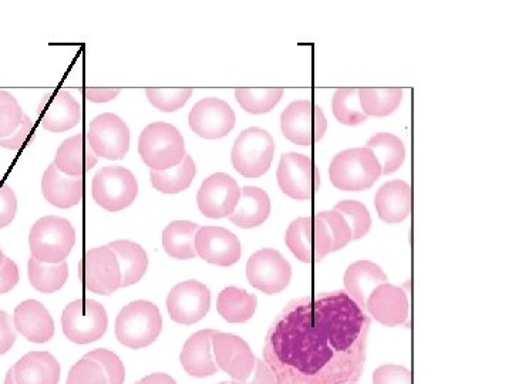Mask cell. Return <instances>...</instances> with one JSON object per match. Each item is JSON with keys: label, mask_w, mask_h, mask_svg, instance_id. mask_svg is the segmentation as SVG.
Here are the masks:
<instances>
[{"label": "cell", "mask_w": 512, "mask_h": 384, "mask_svg": "<svg viewBox=\"0 0 512 384\" xmlns=\"http://www.w3.org/2000/svg\"><path fill=\"white\" fill-rule=\"evenodd\" d=\"M370 316L343 291L292 301L272 323L264 360L276 384H349L363 375Z\"/></svg>", "instance_id": "cell-1"}, {"label": "cell", "mask_w": 512, "mask_h": 384, "mask_svg": "<svg viewBox=\"0 0 512 384\" xmlns=\"http://www.w3.org/2000/svg\"><path fill=\"white\" fill-rule=\"evenodd\" d=\"M285 241L299 261L319 264L330 252L339 251L352 241V229L339 212L322 211L293 221Z\"/></svg>", "instance_id": "cell-2"}, {"label": "cell", "mask_w": 512, "mask_h": 384, "mask_svg": "<svg viewBox=\"0 0 512 384\" xmlns=\"http://www.w3.org/2000/svg\"><path fill=\"white\" fill-rule=\"evenodd\" d=\"M382 175V165L369 148H349L333 157L329 167L332 184L342 191H365Z\"/></svg>", "instance_id": "cell-3"}, {"label": "cell", "mask_w": 512, "mask_h": 384, "mask_svg": "<svg viewBox=\"0 0 512 384\" xmlns=\"http://www.w3.org/2000/svg\"><path fill=\"white\" fill-rule=\"evenodd\" d=\"M163 330V316L154 303L136 301L124 306L116 320V338L130 349L153 345Z\"/></svg>", "instance_id": "cell-4"}, {"label": "cell", "mask_w": 512, "mask_h": 384, "mask_svg": "<svg viewBox=\"0 0 512 384\" xmlns=\"http://www.w3.org/2000/svg\"><path fill=\"white\" fill-rule=\"evenodd\" d=\"M138 153L151 170H170L184 160L183 134L168 123L148 124L138 138Z\"/></svg>", "instance_id": "cell-5"}, {"label": "cell", "mask_w": 512, "mask_h": 384, "mask_svg": "<svg viewBox=\"0 0 512 384\" xmlns=\"http://www.w3.org/2000/svg\"><path fill=\"white\" fill-rule=\"evenodd\" d=\"M76 244V231L66 218L47 215L30 229L29 245L33 258L43 264L66 261Z\"/></svg>", "instance_id": "cell-6"}, {"label": "cell", "mask_w": 512, "mask_h": 384, "mask_svg": "<svg viewBox=\"0 0 512 384\" xmlns=\"http://www.w3.org/2000/svg\"><path fill=\"white\" fill-rule=\"evenodd\" d=\"M275 141L264 128L251 127L242 131L234 147L231 160L235 170L247 178H259L271 167Z\"/></svg>", "instance_id": "cell-7"}, {"label": "cell", "mask_w": 512, "mask_h": 384, "mask_svg": "<svg viewBox=\"0 0 512 384\" xmlns=\"http://www.w3.org/2000/svg\"><path fill=\"white\" fill-rule=\"evenodd\" d=\"M62 326L70 342L89 345L103 338L109 328V316L101 303L79 299L64 308Z\"/></svg>", "instance_id": "cell-8"}, {"label": "cell", "mask_w": 512, "mask_h": 384, "mask_svg": "<svg viewBox=\"0 0 512 384\" xmlns=\"http://www.w3.org/2000/svg\"><path fill=\"white\" fill-rule=\"evenodd\" d=\"M281 128L284 136L296 146H313L325 136L328 120L315 103L298 100L282 113Z\"/></svg>", "instance_id": "cell-9"}, {"label": "cell", "mask_w": 512, "mask_h": 384, "mask_svg": "<svg viewBox=\"0 0 512 384\" xmlns=\"http://www.w3.org/2000/svg\"><path fill=\"white\" fill-rule=\"evenodd\" d=\"M138 194L136 177L127 168L104 167L93 178V198L103 210H126Z\"/></svg>", "instance_id": "cell-10"}, {"label": "cell", "mask_w": 512, "mask_h": 384, "mask_svg": "<svg viewBox=\"0 0 512 384\" xmlns=\"http://www.w3.org/2000/svg\"><path fill=\"white\" fill-rule=\"evenodd\" d=\"M279 187L282 192L293 200H312L320 187L318 167L312 158L298 153L282 154L278 173Z\"/></svg>", "instance_id": "cell-11"}, {"label": "cell", "mask_w": 512, "mask_h": 384, "mask_svg": "<svg viewBox=\"0 0 512 384\" xmlns=\"http://www.w3.org/2000/svg\"><path fill=\"white\" fill-rule=\"evenodd\" d=\"M79 275L84 288L97 295L109 296L121 288L119 261L109 247L87 251L80 262Z\"/></svg>", "instance_id": "cell-12"}, {"label": "cell", "mask_w": 512, "mask_h": 384, "mask_svg": "<svg viewBox=\"0 0 512 384\" xmlns=\"http://www.w3.org/2000/svg\"><path fill=\"white\" fill-rule=\"evenodd\" d=\"M87 143L99 158L123 160L130 150V130L127 124L113 113L100 114L90 123Z\"/></svg>", "instance_id": "cell-13"}, {"label": "cell", "mask_w": 512, "mask_h": 384, "mask_svg": "<svg viewBox=\"0 0 512 384\" xmlns=\"http://www.w3.org/2000/svg\"><path fill=\"white\" fill-rule=\"evenodd\" d=\"M247 276L254 288L268 295H276L291 282L292 268L281 252L266 248L248 259Z\"/></svg>", "instance_id": "cell-14"}, {"label": "cell", "mask_w": 512, "mask_h": 384, "mask_svg": "<svg viewBox=\"0 0 512 384\" xmlns=\"http://www.w3.org/2000/svg\"><path fill=\"white\" fill-rule=\"evenodd\" d=\"M211 308V292L198 281L181 282L167 298L170 318L181 325H194L207 316Z\"/></svg>", "instance_id": "cell-15"}, {"label": "cell", "mask_w": 512, "mask_h": 384, "mask_svg": "<svg viewBox=\"0 0 512 384\" xmlns=\"http://www.w3.org/2000/svg\"><path fill=\"white\" fill-rule=\"evenodd\" d=\"M241 190L231 175L225 173L212 174L202 183L198 191V208L202 214L212 220L231 217L237 208Z\"/></svg>", "instance_id": "cell-16"}, {"label": "cell", "mask_w": 512, "mask_h": 384, "mask_svg": "<svg viewBox=\"0 0 512 384\" xmlns=\"http://www.w3.org/2000/svg\"><path fill=\"white\" fill-rule=\"evenodd\" d=\"M215 365L238 382L247 380L254 370L256 357L244 339L231 333L217 332L212 338Z\"/></svg>", "instance_id": "cell-17"}, {"label": "cell", "mask_w": 512, "mask_h": 384, "mask_svg": "<svg viewBox=\"0 0 512 384\" xmlns=\"http://www.w3.org/2000/svg\"><path fill=\"white\" fill-rule=\"evenodd\" d=\"M190 127L197 136L218 140L235 127V113L224 100L208 97L198 101L190 113Z\"/></svg>", "instance_id": "cell-18"}, {"label": "cell", "mask_w": 512, "mask_h": 384, "mask_svg": "<svg viewBox=\"0 0 512 384\" xmlns=\"http://www.w3.org/2000/svg\"><path fill=\"white\" fill-rule=\"evenodd\" d=\"M195 252L208 264L231 266L241 258V242L227 228L202 227L195 235Z\"/></svg>", "instance_id": "cell-19"}, {"label": "cell", "mask_w": 512, "mask_h": 384, "mask_svg": "<svg viewBox=\"0 0 512 384\" xmlns=\"http://www.w3.org/2000/svg\"><path fill=\"white\" fill-rule=\"evenodd\" d=\"M366 312L384 326L404 325L409 319V299L399 286H377L366 303Z\"/></svg>", "instance_id": "cell-20"}, {"label": "cell", "mask_w": 512, "mask_h": 384, "mask_svg": "<svg viewBox=\"0 0 512 384\" xmlns=\"http://www.w3.org/2000/svg\"><path fill=\"white\" fill-rule=\"evenodd\" d=\"M40 126L52 133L72 130L82 120V107L69 92L47 93L39 106Z\"/></svg>", "instance_id": "cell-21"}, {"label": "cell", "mask_w": 512, "mask_h": 384, "mask_svg": "<svg viewBox=\"0 0 512 384\" xmlns=\"http://www.w3.org/2000/svg\"><path fill=\"white\" fill-rule=\"evenodd\" d=\"M13 323L23 338L33 343H46L55 335V320L42 303L29 299L18 305Z\"/></svg>", "instance_id": "cell-22"}, {"label": "cell", "mask_w": 512, "mask_h": 384, "mask_svg": "<svg viewBox=\"0 0 512 384\" xmlns=\"http://www.w3.org/2000/svg\"><path fill=\"white\" fill-rule=\"evenodd\" d=\"M43 197L53 207L72 208L80 204L84 194V178L69 177V175L60 173L55 164L46 168L42 178Z\"/></svg>", "instance_id": "cell-23"}, {"label": "cell", "mask_w": 512, "mask_h": 384, "mask_svg": "<svg viewBox=\"0 0 512 384\" xmlns=\"http://www.w3.org/2000/svg\"><path fill=\"white\" fill-rule=\"evenodd\" d=\"M215 333L217 330H200L185 342L180 360L188 375L202 379L218 372V366L212 357V338Z\"/></svg>", "instance_id": "cell-24"}, {"label": "cell", "mask_w": 512, "mask_h": 384, "mask_svg": "<svg viewBox=\"0 0 512 384\" xmlns=\"http://www.w3.org/2000/svg\"><path fill=\"white\" fill-rule=\"evenodd\" d=\"M412 188L402 180L389 181L375 197L377 214L387 224H400L412 212Z\"/></svg>", "instance_id": "cell-25"}, {"label": "cell", "mask_w": 512, "mask_h": 384, "mask_svg": "<svg viewBox=\"0 0 512 384\" xmlns=\"http://www.w3.org/2000/svg\"><path fill=\"white\" fill-rule=\"evenodd\" d=\"M99 157L93 153L84 134L67 138L57 148L55 167L69 177H83L97 164Z\"/></svg>", "instance_id": "cell-26"}, {"label": "cell", "mask_w": 512, "mask_h": 384, "mask_svg": "<svg viewBox=\"0 0 512 384\" xmlns=\"http://www.w3.org/2000/svg\"><path fill=\"white\" fill-rule=\"evenodd\" d=\"M389 284L383 269L372 261H357L345 274L346 293L366 312V303L377 286Z\"/></svg>", "instance_id": "cell-27"}, {"label": "cell", "mask_w": 512, "mask_h": 384, "mask_svg": "<svg viewBox=\"0 0 512 384\" xmlns=\"http://www.w3.org/2000/svg\"><path fill=\"white\" fill-rule=\"evenodd\" d=\"M18 384H59L60 363L49 352H30L22 357L15 367Z\"/></svg>", "instance_id": "cell-28"}, {"label": "cell", "mask_w": 512, "mask_h": 384, "mask_svg": "<svg viewBox=\"0 0 512 384\" xmlns=\"http://www.w3.org/2000/svg\"><path fill=\"white\" fill-rule=\"evenodd\" d=\"M271 215V198L258 187H244L241 198L229 221L242 229H251L264 224Z\"/></svg>", "instance_id": "cell-29"}, {"label": "cell", "mask_w": 512, "mask_h": 384, "mask_svg": "<svg viewBox=\"0 0 512 384\" xmlns=\"http://www.w3.org/2000/svg\"><path fill=\"white\" fill-rule=\"evenodd\" d=\"M117 256L121 272V288L136 285L146 275L147 252L133 241H114L107 245Z\"/></svg>", "instance_id": "cell-30"}, {"label": "cell", "mask_w": 512, "mask_h": 384, "mask_svg": "<svg viewBox=\"0 0 512 384\" xmlns=\"http://www.w3.org/2000/svg\"><path fill=\"white\" fill-rule=\"evenodd\" d=\"M258 298L245 289L228 286L218 296V313L229 323H245L254 316Z\"/></svg>", "instance_id": "cell-31"}, {"label": "cell", "mask_w": 512, "mask_h": 384, "mask_svg": "<svg viewBox=\"0 0 512 384\" xmlns=\"http://www.w3.org/2000/svg\"><path fill=\"white\" fill-rule=\"evenodd\" d=\"M200 229L197 224L190 221H174L163 232V247L171 258L192 259L197 256L195 252V235Z\"/></svg>", "instance_id": "cell-32"}, {"label": "cell", "mask_w": 512, "mask_h": 384, "mask_svg": "<svg viewBox=\"0 0 512 384\" xmlns=\"http://www.w3.org/2000/svg\"><path fill=\"white\" fill-rule=\"evenodd\" d=\"M197 174L194 160L185 154L184 160L177 167L165 171H150L151 184L163 194H178L190 187Z\"/></svg>", "instance_id": "cell-33"}, {"label": "cell", "mask_w": 512, "mask_h": 384, "mask_svg": "<svg viewBox=\"0 0 512 384\" xmlns=\"http://www.w3.org/2000/svg\"><path fill=\"white\" fill-rule=\"evenodd\" d=\"M30 284L36 291L53 293L62 289L69 278V265L66 261L60 264H43L30 256L28 262Z\"/></svg>", "instance_id": "cell-34"}, {"label": "cell", "mask_w": 512, "mask_h": 384, "mask_svg": "<svg viewBox=\"0 0 512 384\" xmlns=\"http://www.w3.org/2000/svg\"><path fill=\"white\" fill-rule=\"evenodd\" d=\"M366 148L372 150L379 160L382 165V174L396 173L406 160V147L403 141L393 134H376L367 141Z\"/></svg>", "instance_id": "cell-35"}, {"label": "cell", "mask_w": 512, "mask_h": 384, "mask_svg": "<svg viewBox=\"0 0 512 384\" xmlns=\"http://www.w3.org/2000/svg\"><path fill=\"white\" fill-rule=\"evenodd\" d=\"M403 89H359L360 107L367 117H387L399 109Z\"/></svg>", "instance_id": "cell-36"}, {"label": "cell", "mask_w": 512, "mask_h": 384, "mask_svg": "<svg viewBox=\"0 0 512 384\" xmlns=\"http://www.w3.org/2000/svg\"><path fill=\"white\" fill-rule=\"evenodd\" d=\"M332 107L336 119L345 126H359L367 120L360 107L359 89L336 90L333 94Z\"/></svg>", "instance_id": "cell-37"}, {"label": "cell", "mask_w": 512, "mask_h": 384, "mask_svg": "<svg viewBox=\"0 0 512 384\" xmlns=\"http://www.w3.org/2000/svg\"><path fill=\"white\" fill-rule=\"evenodd\" d=\"M284 96V89H237L239 106L251 114H265L278 106Z\"/></svg>", "instance_id": "cell-38"}, {"label": "cell", "mask_w": 512, "mask_h": 384, "mask_svg": "<svg viewBox=\"0 0 512 384\" xmlns=\"http://www.w3.org/2000/svg\"><path fill=\"white\" fill-rule=\"evenodd\" d=\"M333 210L338 211L352 229V239H362L369 234L372 217L369 210L359 201L346 200L336 204Z\"/></svg>", "instance_id": "cell-39"}, {"label": "cell", "mask_w": 512, "mask_h": 384, "mask_svg": "<svg viewBox=\"0 0 512 384\" xmlns=\"http://www.w3.org/2000/svg\"><path fill=\"white\" fill-rule=\"evenodd\" d=\"M22 107L15 96L0 90V138L12 136L22 123Z\"/></svg>", "instance_id": "cell-40"}, {"label": "cell", "mask_w": 512, "mask_h": 384, "mask_svg": "<svg viewBox=\"0 0 512 384\" xmlns=\"http://www.w3.org/2000/svg\"><path fill=\"white\" fill-rule=\"evenodd\" d=\"M147 99L156 109L173 113L185 106L192 96V89H147Z\"/></svg>", "instance_id": "cell-41"}, {"label": "cell", "mask_w": 512, "mask_h": 384, "mask_svg": "<svg viewBox=\"0 0 512 384\" xmlns=\"http://www.w3.org/2000/svg\"><path fill=\"white\" fill-rule=\"evenodd\" d=\"M87 359H92L94 362L99 363L101 369L104 370L109 384H124L126 380V369H124L123 362L116 353L110 352L107 349H97L93 352L87 353Z\"/></svg>", "instance_id": "cell-42"}, {"label": "cell", "mask_w": 512, "mask_h": 384, "mask_svg": "<svg viewBox=\"0 0 512 384\" xmlns=\"http://www.w3.org/2000/svg\"><path fill=\"white\" fill-rule=\"evenodd\" d=\"M66 384H109L99 363L83 357L70 369Z\"/></svg>", "instance_id": "cell-43"}, {"label": "cell", "mask_w": 512, "mask_h": 384, "mask_svg": "<svg viewBox=\"0 0 512 384\" xmlns=\"http://www.w3.org/2000/svg\"><path fill=\"white\" fill-rule=\"evenodd\" d=\"M373 384H413L412 372L403 366H382L373 373Z\"/></svg>", "instance_id": "cell-44"}, {"label": "cell", "mask_w": 512, "mask_h": 384, "mask_svg": "<svg viewBox=\"0 0 512 384\" xmlns=\"http://www.w3.org/2000/svg\"><path fill=\"white\" fill-rule=\"evenodd\" d=\"M18 200L15 191L8 184L0 183V229L8 227L15 220Z\"/></svg>", "instance_id": "cell-45"}, {"label": "cell", "mask_w": 512, "mask_h": 384, "mask_svg": "<svg viewBox=\"0 0 512 384\" xmlns=\"http://www.w3.org/2000/svg\"><path fill=\"white\" fill-rule=\"evenodd\" d=\"M32 131L33 121L25 114L18 130H16L12 136L0 138V147L12 151L22 150V148L28 144L30 137H32Z\"/></svg>", "instance_id": "cell-46"}, {"label": "cell", "mask_w": 512, "mask_h": 384, "mask_svg": "<svg viewBox=\"0 0 512 384\" xmlns=\"http://www.w3.org/2000/svg\"><path fill=\"white\" fill-rule=\"evenodd\" d=\"M18 339V330L15 328L12 316L0 311V356L8 353Z\"/></svg>", "instance_id": "cell-47"}, {"label": "cell", "mask_w": 512, "mask_h": 384, "mask_svg": "<svg viewBox=\"0 0 512 384\" xmlns=\"http://www.w3.org/2000/svg\"><path fill=\"white\" fill-rule=\"evenodd\" d=\"M19 282V268L15 261L6 258L0 266V295L8 293L18 285Z\"/></svg>", "instance_id": "cell-48"}, {"label": "cell", "mask_w": 512, "mask_h": 384, "mask_svg": "<svg viewBox=\"0 0 512 384\" xmlns=\"http://www.w3.org/2000/svg\"><path fill=\"white\" fill-rule=\"evenodd\" d=\"M231 384H276L274 372L266 365L265 360L256 359L254 370L247 380H234Z\"/></svg>", "instance_id": "cell-49"}, {"label": "cell", "mask_w": 512, "mask_h": 384, "mask_svg": "<svg viewBox=\"0 0 512 384\" xmlns=\"http://www.w3.org/2000/svg\"><path fill=\"white\" fill-rule=\"evenodd\" d=\"M83 94L87 100L93 101V103H107V101L116 99L120 94V90L84 89Z\"/></svg>", "instance_id": "cell-50"}, {"label": "cell", "mask_w": 512, "mask_h": 384, "mask_svg": "<svg viewBox=\"0 0 512 384\" xmlns=\"http://www.w3.org/2000/svg\"><path fill=\"white\" fill-rule=\"evenodd\" d=\"M136 384H177V382L167 373H153V375L144 377Z\"/></svg>", "instance_id": "cell-51"}, {"label": "cell", "mask_w": 512, "mask_h": 384, "mask_svg": "<svg viewBox=\"0 0 512 384\" xmlns=\"http://www.w3.org/2000/svg\"><path fill=\"white\" fill-rule=\"evenodd\" d=\"M3 384H18L16 383L15 373H13V367L9 370L8 373H6L5 383Z\"/></svg>", "instance_id": "cell-52"}, {"label": "cell", "mask_w": 512, "mask_h": 384, "mask_svg": "<svg viewBox=\"0 0 512 384\" xmlns=\"http://www.w3.org/2000/svg\"><path fill=\"white\" fill-rule=\"evenodd\" d=\"M3 261H5V255H3L2 248H0V266H2Z\"/></svg>", "instance_id": "cell-53"}, {"label": "cell", "mask_w": 512, "mask_h": 384, "mask_svg": "<svg viewBox=\"0 0 512 384\" xmlns=\"http://www.w3.org/2000/svg\"><path fill=\"white\" fill-rule=\"evenodd\" d=\"M220 384H231V382H222Z\"/></svg>", "instance_id": "cell-54"}, {"label": "cell", "mask_w": 512, "mask_h": 384, "mask_svg": "<svg viewBox=\"0 0 512 384\" xmlns=\"http://www.w3.org/2000/svg\"><path fill=\"white\" fill-rule=\"evenodd\" d=\"M349 384H356V383H349Z\"/></svg>", "instance_id": "cell-55"}]
</instances>
